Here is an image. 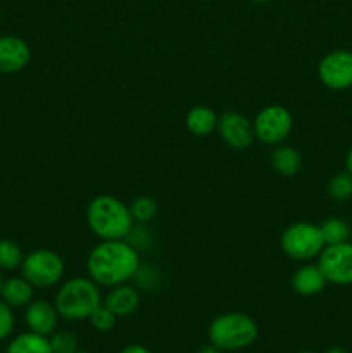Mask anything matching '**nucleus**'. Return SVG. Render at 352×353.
I'll list each match as a JSON object with an SVG mask.
<instances>
[{"mask_svg":"<svg viewBox=\"0 0 352 353\" xmlns=\"http://www.w3.org/2000/svg\"><path fill=\"white\" fill-rule=\"evenodd\" d=\"M140 262V254L126 240H100L90 250L86 272L99 286L113 288L130 283Z\"/></svg>","mask_w":352,"mask_h":353,"instance_id":"1","label":"nucleus"},{"mask_svg":"<svg viewBox=\"0 0 352 353\" xmlns=\"http://www.w3.org/2000/svg\"><path fill=\"white\" fill-rule=\"evenodd\" d=\"M90 231L100 240H124L135 221L130 205L113 195H99L86 207Z\"/></svg>","mask_w":352,"mask_h":353,"instance_id":"2","label":"nucleus"},{"mask_svg":"<svg viewBox=\"0 0 352 353\" xmlns=\"http://www.w3.org/2000/svg\"><path fill=\"white\" fill-rule=\"evenodd\" d=\"M100 286L92 278H71L61 285L55 293L54 305L59 317L66 321L88 319L102 305Z\"/></svg>","mask_w":352,"mask_h":353,"instance_id":"3","label":"nucleus"},{"mask_svg":"<svg viewBox=\"0 0 352 353\" xmlns=\"http://www.w3.org/2000/svg\"><path fill=\"white\" fill-rule=\"evenodd\" d=\"M207 334L211 343L221 352H238L254 345L259 336V327L247 314L226 312L214 317Z\"/></svg>","mask_w":352,"mask_h":353,"instance_id":"4","label":"nucleus"},{"mask_svg":"<svg viewBox=\"0 0 352 353\" xmlns=\"http://www.w3.org/2000/svg\"><path fill=\"white\" fill-rule=\"evenodd\" d=\"M280 247L283 254L297 262H309L320 257L323 248L326 247L323 234L317 224L313 223H293L286 228L280 238Z\"/></svg>","mask_w":352,"mask_h":353,"instance_id":"5","label":"nucleus"},{"mask_svg":"<svg viewBox=\"0 0 352 353\" xmlns=\"http://www.w3.org/2000/svg\"><path fill=\"white\" fill-rule=\"evenodd\" d=\"M64 261L61 255L48 248H38L24 255L21 264V276L26 278L35 288H50L64 276Z\"/></svg>","mask_w":352,"mask_h":353,"instance_id":"6","label":"nucleus"},{"mask_svg":"<svg viewBox=\"0 0 352 353\" xmlns=\"http://www.w3.org/2000/svg\"><path fill=\"white\" fill-rule=\"evenodd\" d=\"M255 140L264 145H280L289 138L292 131V114L283 105H266L252 121Z\"/></svg>","mask_w":352,"mask_h":353,"instance_id":"7","label":"nucleus"},{"mask_svg":"<svg viewBox=\"0 0 352 353\" xmlns=\"http://www.w3.org/2000/svg\"><path fill=\"white\" fill-rule=\"evenodd\" d=\"M317 268L321 269L328 283L338 286L352 285V243L344 241L338 245H326L317 257Z\"/></svg>","mask_w":352,"mask_h":353,"instance_id":"8","label":"nucleus"},{"mask_svg":"<svg viewBox=\"0 0 352 353\" xmlns=\"http://www.w3.org/2000/svg\"><path fill=\"white\" fill-rule=\"evenodd\" d=\"M320 81L330 90H347L352 86V52L333 50L317 64Z\"/></svg>","mask_w":352,"mask_h":353,"instance_id":"9","label":"nucleus"},{"mask_svg":"<svg viewBox=\"0 0 352 353\" xmlns=\"http://www.w3.org/2000/svg\"><path fill=\"white\" fill-rule=\"evenodd\" d=\"M217 133L221 140L233 150H245L251 147L255 140L254 124L247 116L235 110L221 114L217 119Z\"/></svg>","mask_w":352,"mask_h":353,"instance_id":"10","label":"nucleus"},{"mask_svg":"<svg viewBox=\"0 0 352 353\" xmlns=\"http://www.w3.org/2000/svg\"><path fill=\"white\" fill-rule=\"evenodd\" d=\"M31 59L30 45L16 34H0V72L12 74L28 65Z\"/></svg>","mask_w":352,"mask_h":353,"instance_id":"11","label":"nucleus"},{"mask_svg":"<svg viewBox=\"0 0 352 353\" xmlns=\"http://www.w3.org/2000/svg\"><path fill=\"white\" fill-rule=\"evenodd\" d=\"M24 321H26L30 331L41 334V336H50L57 327L59 312L54 303L47 302V300H31L26 305Z\"/></svg>","mask_w":352,"mask_h":353,"instance_id":"12","label":"nucleus"},{"mask_svg":"<svg viewBox=\"0 0 352 353\" xmlns=\"http://www.w3.org/2000/svg\"><path fill=\"white\" fill-rule=\"evenodd\" d=\"M102 303L116 317H128L135 314V310L140 305V292H138L137 286L123 283V285L109 288Z\"/></svg>","mask_w":352,"mask_h":353,"instance_id":"13","label":"nucleus"},{"mask_svg":"<svg viewBox=\"0 0 352 353\" xmlns=\"http://www.w3.org/2000/svg\"><path fill=\"white\" fill-rule=\"evenodd\" d=\"M326 278L323 276L317 264H304L293 272L292 288L300 296H314L323 292L326 286Z\"/></svg>","mask_w":352,"mask_h":353,"instance_id":"14","label":"nucleus"},{"mask_svg":"<svg viewBox=\"0 0 352 353\" xmlns=\"http://www.w3.org/2000/svg\"><path fill=\"white\" fill-rule=\"evenodd\" d=\"M35 286L23 276H14V278L3 279L2 288H0V299L14 307H26L33 300Z\"/></svg>","mask_w":352,"mask_h":353,"instance_id":"15","label":"nucleus"},{"mask_svg":"<svg viewBox=\"0 0 352 353\" xmlns=\"http://www.w3.org/2000/svg\"><path fill=\"white\" fill-rule=\"evenodd\" d=\"M217 119L219 117H217V114L211 107L195 105L186 112L185 126L195 137H207V134L216 131Z\"/></svg>","mask_w":352,"mask_h":353,"instance_id":"16","label":"nucleus"},{"mask_svg":"<svg viewBox=\"0 0 352 353\" xmlns=\"http://www.w3.org/2000/svg\"><path fill=\"white\" fill-rule=\"evenodd\" d=\"M271 165L278 174L293 176L299 172L300 165H302V157L297 148L280 143L271 152Z\"/></svg>","mask_w":352,"mask_h":353,"instance_id":"17","label":"nucleus"},{"mask_svg":"<svg viewBox=\"0 0 352 353\" xmlns=\"http://www.w3.org/2000/svg\"><path fill=\"white\" fill-rule=\"evenodd\" d=\"M6 353H52L48 336L28 331V333L17 334L7 347Z\"/></svg>","mask_w":352,"mask_h":353,"instance_id":"18","label":"nucleus"},{"mask_svg":"<svg viewBox=\"0 0 352 353\" xmlns=\"http://www.w3.org/2000/svg\"><path fill=\"white\" fill-rule=\"evenodd\" d=\"M324 245H338L349 241L351 238V226L342 217H328L320 224Z\"/></svg>","mask_w":352,"mask_h":353,"instance_id":"19","label":"nucleus"},{"mask_svg":"<svg viewBox=\"0 0 352 353\" xmlns=\"http://www.w3.org/2000/svg\"><path fill=\"white\" fill-rule=\"evenodd\" d=\"M130 212L135 223L148 224L150 221H154V217L157 216L159 212L157 200L152 199V196L148 195L137 196V199L130 203Z\"/></svg>","mask_w":352,"mask_h":353,"instance_id":"20","label":"nucleus"},{"mask_svg":"<svg viewBox=\"0 0 352 353\" xmlns=\"http://www.w3.org/2000/svg\"><path fill=\"white\" fill-rule=\"evenodd\" d=\"M162 279V272L161 269L157 268L155 264H141L138 265L137 272H135L133 279L135 286L138 290H145V292H154V290L159 288Z\"/></svg>","mask_w":352,"mask_h":353,"instance_id":"21","label":"nucleus"},{"mask_svg":"<svg viewBox=\"0 0 352 353\" xmlns=\"http://www.w3.org/2000/svg\"><path fill=\"white\" fill-rule=\"evenodd\" d=\"M24 254L14 240H0V271H14L23 264Z\"/></svg>","mask_w":352,"mask_h":353,"instance_id":"22","label":"nucleus"},{"mask_svg":"<svg viewBox=\"0 0 352 353\" xmlns=\"http://www.w3.org/2000/svg\"><path fill=\"white\" fill-rule=\"evenodd\" d=\"M124 240L135 248V250L140 254V252H147L154 247L155 243V238L152 230L148 228V224H140V223H135L133 228L130 230V233L126 234Z\"/></svg>","mask_w":352,"mask_h":353,"instance_id":"23","label":"nucleus"},{"mask_svg":"<svg viewBox=\"0 0 352 353\" xmlns=\"http://www.w3.org/2000/svg\"><path fill=\"white\" fill-rule=\"evenodd\" d=\"M328 195L333 200H349L352 196V176L345 172H337L335 176H331L330 181H328L326 186Z\"/></svg>","mask_w":352,"mask_h":353,"instance_id":"24","label":"nucleus"},{"mask_svg":"<svg viewBox=\"0 0 352 353\" xmlns=\"http://www.w3.org/2000/svg\"><path fill=\"white\" fill-rule=\"evenodd\" d=\"M52 353H75L78 352V336L71 331H59L48 338Z\"/></svg>","mask_w":352,"mask_h":353,"instance_id":"25","label":"nucleus"},{"mask_svg":"<svg viewBox=\"0 0 352 353\" xmlns=\"http://www.w3.org/2000/svg\"><path fill=\"white\" fill-rule=\"evenodd\" d=\"M116 319L117 317L114 316V314L110 312V310L107 309L104 303L95 310V312L92 314V316L88 317V321H90V324H92L93 330L100 331V333H107V331L113 330V327L116 326Z\"/></svg>","mask_w":352,"mask_h":353,"instance_id":"26","label":"nucleus"},{"mask_svg":"<svg viewBox=\"0 0 352 353\" xmlns=\"http://www.w3.org/2000/svg\"><path fill=\"white\" fill-rule=\"evenodd\" d=\"M14 312L12 307L7 305L3 300H0V341L9 338L14 331Z\"/></svg>","mask_w":352,"mask_h":353,"instance_id":"27","label":"nucleus"},{"mask_svg":"<svg viewBox=\"0 0 352 353\" xmlns=\"http://www.w3.org/2000/svg\"><path fill=\"white\" fill-rule=\"evenodd\" d=\"M119 353H152V352L148 350L147 347H144V345H128V347H124Z\"/></svg>","mask_w":352,"mask_h":353,"instance_id":"28","label":"nucleus"},{"mask_svg":"<svg viewBox=\"0 0 352 353\" xmlns=\"http://www.w3.org/2000/svg\"><path fill=\"white\" fill-rule=\"evenodd\" d=\"M197 353H223V352H221L217 347H214L213 343H209V345H204V347H200L199 350H197Z\"/></svg>","mask_w":352,"mask_h":353,"instance_id":"29","label":"nucleus"},{"mask_svg":"<svg viewBox=\"0 0 352 353\" xmlns=\"http://www.w3.org/2000/svg\"><path fill=\"white\" fill-rule=\"evenodd\" d=\"M345 169H347L349 174L352 176V147L349 148L347 152V157H345Z\"/></svg>","mask_w":352,"mask_h":353,"instance_id":"30","label":"nucleus"},{"mask_svg":"<svg viewBox=\"0 0 352 353\" xmlns=\"http://www.w3.org/2000/svg\"><path fill=\"white\" fill-rule=\"evenodd\" d=\"M324 353H349V352L342 347H331V348H328Z\"/></svg>","mask_w":352,"mask_h":353,"instance_id":"31","label":"nucleus"},{"mask_svg":"<svg viewBox=\"0 0 352 353\" xmlns=\"http://www.w3.org/2000/svg\"><path fill=\"white\" fill-rule=\"evenodd\" d=\"M252 2H254V3H266V2H269V0H252Z\"/></svg>","mask_w":352,"mask_h":353,"instance_id":"32","label":"nucleus"},{"mask_svg":"<svg viewBox=\"0 0 352 353\" xmlns=\"http://www.w3.org/2000/svg\"><path fill=\"white\" fill-rule=\"evenodd\" d=\"M2 283H3V278H2V271H0V288H2Z\"/></svg>","mask_w":352,"mask_h":353,"instance_id":"33","label":"nucleus"},{"mask_svg":"<svg viewBox=\"0 0 352 353\" xmlns=\"http://www.w3.org/2000/svg\"><path fill=\"white\" fill-rule=\"evenodd\" d=\"M297 353H314V352H311V350H302V352H297Z\"/></svg>","mask_w":352,"mask_h":353,"instance_id":"34","label":"nucleus"},{"mask_svg":"<svg viewBox=\"0 0 352 353\" xmlns=\"http://www.w3.org/2000/svg\"><path fill=\"white\" fill-rule=\"evenodd\" d=\"M75 353H85V352H81V350H78V352H75Z\"/></svg>","mask_w":352,"mask_h":353,"instance_id":"35","label":"nucleus"}]
</instances>
